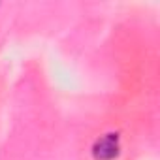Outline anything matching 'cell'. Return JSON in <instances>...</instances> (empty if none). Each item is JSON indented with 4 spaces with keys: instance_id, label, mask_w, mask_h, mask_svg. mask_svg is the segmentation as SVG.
Returning <instances> with one entry per match:
<instances>
[{
    "instance_id": "cell-1",
    "label": "cell",
    "mask_w": 160,
    "mask_h": 160,
    "mask_svg": "<svg viewBox=\"0 0 160 160\" xmlns=\"http://www.w3.org/2000/svg\"><path fill=\"white\" fill-rule=\"evenodd\" d=\"M121 134L119 132H106L94 139L91 145V154L94 160H115L121 154Z\"/></svg>"
}]
</instances>
